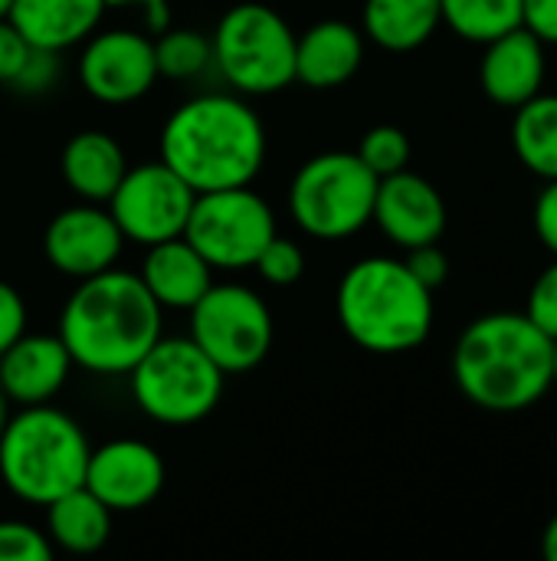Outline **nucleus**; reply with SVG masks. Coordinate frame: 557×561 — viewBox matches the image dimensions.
Segmentation results:
<instances>
[{
  "label": "nucleus",
  "instance_id": "nucleus-34",
  "mask_svg": "<svg viewBox=\"0 0 557 561\" xmlns=\"http://www.w3.org/2000/svg\"><path fill=\"white\" fill-rule=\"evenodd\" d=\"M26 56H30V43L20 36V30L7 16H0V82L3 85H10L16 79Z\"/></svg>",
  "mask_w": 557,
  "mask_h": 561
},
{
  "label": "nucleus",
  "instance_id": "nucleus-31",
  "mask_svg": "<svg viewBox=\"0 0 557 561\" xmlns=\"http://www.w3.org/2000/svg\"><path fill=\"white\" fill-rule=\"evenodd\" d=\"M59 79V53L53 49H39V46H30V56L26 62L20 66L16 79L10 82L16 92L23 95H43L56 85Z\"/></svg>",
  "mask_w": 557,
  "mask_h": 561
},
{
  "label": "nucleus",
  "instance_id": "nucleus-5",
  "mask_svg": "<svg viewBox=\"0 0 557 561\" xmlns=\"http://www.w3.org/2000/svg\"><path fill=\"white\" fill-rule=\"evenodd\" d=\"M92 444L53 404L20 408L0 434V483L30 506H49L85 483Z\"/></svg>",
  "mask_w": 557,
  "mask_h": 561
},
{
  "label": "nucleus",
  "instance_id": "nucleus-2",
  "mask_svg": "<svg viewBox=\"0 0 557 561\" xmlns=\"http://www.w3.org/2000/svg\"><path fill=\"white\" fill-rule=\"evenodd\" d=\"M164 309L151 299L138 273L105 270L76 279L62 302L56 335L76 368L92 375H128L141 355L164 335Z\"/></svg>",
  "mask_w": 557,
  "mask_h": 561
},
{
  "label": "nucleus",
  "instance_id": "nucleus-26",
  "mask_svg": "<svg viewBox=\"0 0 557 561\" xmlns=\"http://www.w3.org/2000/svg\"><path fill=\"white\" fill-rule=\"evenodd\" d=\"M154 39V62L158 76L164 79H197L213 66V46L210 36L200 30H161Z\"/></svg>",
  "mask_w": 557,
  "mask_h": 561
},
{
  "label": "nucleus",
  "instance_id": "nucleus-42",
  "mask_svg": "<svg viewBox=\"0 0 557 561\" xmlns=\"http://www.w3.org/2000/svg\"><path fill=\"white\" fill-rule=\"evenodd\" d=\"M0 486H3V483H0Z\"/></svg>",
  "mask_w": 557,
  "mask_h": 561
},
{
  "label": "nucleus",
  "instance_id": "nucleus-30",
  "mask_svg": "<svg viewBox=\"0 0 557 561\" xmlns=\"http://www.w3.org/2000/svg\"><path fill=\"white\" fill-rule=\"evenodd\" d=\"M525 316L548 335V339H557V256L555 263H548L532 289H529V302H525Z\"/></svg>",
  "mask_w": 557,
  "mask_h": 561
},
{
  "label": "nucleus",
  "instance_id": "nucleus-28",
  "mask_svg": "<svg viewBox=\"0 0 557 561\" xmlns=\"http://www.w3.org/2000/svg\"><path fill=\"white\" fill-rule=\"evenodd\" d=\"M253 270H256L259 279H266L269 286H292V283H299L302 273H305V253H302L299 243H292V240H286V237L276 233V237L266 243V250L256 256Z\"/></svg>",
  "mask_w": 557,
  "mask_h": 561
},
{
  "label": "nucleus",
  "instance_id": "nucleus-7",
  "mask_svg": "<svg viewBox=\"0 0 557 561\" xmlns=\"http://www.w3.org/2000/svg\"><path fill=\"white\" fill-rule=\"evenodd\" d=\"M378 174L355 151H322L289 181V214L312 240H348L371 224Z\"/></svg>",
  "mask_w": 557,
  "mask_h": 561
},
{
  "label": "nucleus",
  "instance_id": "nucleus-1",
  "mask_svg": "<svg viewBox=\"0 0 557 561\" xmlns=\"http://www.w3.org/2000/svg\"><path fill=\"white\" fill-rule=\"evenodd\" d=\"M453 381L479 411H529L555 388V339L525 312L479 316L456 339Z\"/></svg>",
  "mask_w": 557,
  "mask_h": 561
},
{
  "label": "nucleus",
  "instance_id": "nucleus-19",
  "mask_svg": "<svg viewBox=\"0 0 557 561\" xmlns=\"http://www.w3.org/2000/svg\"><path fill=\"white\" fill-rule=\"evenodd\" d=\"M138 276L161 309L177 312H187L213 286V266L197 253V247L187 237L148 247Z\"/></svg>",
  "mask_w": 557,
  "mask_h": 561
},
{
  "label": "nucleus",
  "instance_id": "nucleus-17",
  "mask_svg": "<svg viewBox=\"0 0 557 561\" xmlns=\"http://www.w3.org/2000/svg\"><path fill=\"white\" fill-rule=\"evenodd\" d=\"M72 368L76 365L59 335L23 332L0 355V388L20 408L49 404L66 388Z\"/></svg>",
  "mask_w": 557,
  "mask_h": 561
},
{
  "label": "nucleus",
  "instance_id": "nucleus-25",
  "mask_svg": "<svg viewBox=\"0 0 557 561\" xmlns=\"http://www.w3.org/2000/svg\"><path fill=\"white\" fill-rule=\"evenodd\" d=\"M443 23L466 43H489L522 26V0H440Z\"/></svg>",
  "mask_w": 557,
  "mask_h": 561
},
{
  "label": "nucleus",
  "instance_id": "nucleus-40",
  "mask_svg": "<svg viewBox=\"0 0 557 561\" xmlns=\"http://www.w3.org/2000/svg\"><path fill=\"white\" fill-rule=\"evenodd\" d=\"M10 3H13V0H0V16H7V10H10Z\"/></svg>",
  "mask_w": 557,
  "mask_h": 561
},
{
  "label": "nucleus",
  "instance_id": "nucleus-6",
  "mask_svg": "<svg viewBox=\"0 0 557 561\" xmlns=\"http://www.w3.org/2000/svg\"><path fill=\"white\" fill-rule=\"evenodd\" d=\"M220 79L240 95H272L295 82V33L266 3L230 7L210 36Z\"/></svg>",
  "mask_w": 557,
  "mask_h": 561
},
{
  "label": "nucleus",
  "instance_id": "nucleus-11",
  "mask_svg": "<svg viewBox=\"0 0 557 561\" xmlns=\"http://www.w3.org/2000/svg\"><path fill=\"white\" fill-rule=\"evenodd\" d=\"M194 197V187L164 161H144L125 171L105 207L125 240L154 247L161 240L184 237Z\"/></svg>",
  "mask_w": 557,
  "mask_h": 561
},
{
  "label": "nucleus",
  "instance_id": "nucleus-18",
  "mask_svg": "<svg viewBox=\"0 0 557 561\" xmlns=\"http://www.w3.org/2000/svg\"><path fill=\"white\" fill-rule=\"evenodd\" d=\"M364 62V33L345 20L312 23L295 36V82L309 89H338Z\"/></svg>",
  "mask_w": 557,
  "mask_h": 561
},
{
  "label": "nucleus",
  "instance_id": "nucleus-3",
  "mask_svg": "<svg viewBox=\"0 0 557 561\" xmlns=\"http://www.w3.org/2000/svg\"><path fill=\"white\" fill-rule=\"evenodd\" d=\"M266 125L240 92L194 95L161 128V161L194 194L253 184L266 164Z\"/></svg>",
  "mask_w": 557,
  "mask_h": 561
},
{
  "label": "nucleus",
  "instance_id": "nucleus-14",
  "mask_svg": "<svg viewBox=\"0 0 557 561\" xmlns=\"http://www.w3.org/2000/svg\"><path fill=\"white\" fill-rule=\"evenodd\" d=\"M164 477V460L151 444L118 437L92 447L82 486L95 493L112 513H138L161 496Z\"/></svg>",
  "mask_w": 557,
  "mask_h": 561
},
{
  "label": "nucleus",
  "instance_id": "nucleus-8",
  "mask_svg": "<svg viewBox=\"0 0 557 561\" xmlns=\"http://www.w3.org/2000/svg\"><path fill=\"white\" fill-rule=\"evenodd\" d=\"M128 381L144 417L164 427H187L217 411L227 375L190 342V335H161L128 371Z\"/></svg>",
  "mask_w": 557,
  "mask_h": 561
},
{
  "label": "nucleus",
  "instance_id": "nucleus-29",
  "mask_svg": "<svg viewBox=\"0 0 557 561\" xmlns=\"http://www.w3.org/2000/svg\"><path fill=\"white\" fill-rule=\"evenodd\" d=\"M53 556V542L46 529H36L20 519L0 523V561H46Z\"/></svg>",
  "mask_w": 557,
  "mask_h": 561
},
{
  "label": "nucleus",
  "instance_id": "nucleus-41",
  "mask_svg": "<svg viewBox=\"0 0 557 561\" xmlns=\"http://www.w3.org/2000/svg\"><path fill=\"white\" fill-rule=\"evenodd\" d=\"M555 388H557V339H555Z\"/></svg>",
  "mask_w": 557,
  "mask_h": 561
},
{
  "label": "nucleus",
  "instance_id": "nucleus-35",
  "mask_svg": "<svg viewBox=\"0 0 557 561\" xmlns=\"http://www.w3.org/2000/svg\"><path fill=\"white\" fill-rule=\"evenodd\" d=\"M522 26L545 46H557V0H522Z\"/></svg>",
  "mask_w": 557,
  "mask_h": 561
},
{
  "label": "nucleus",
  "instance_id": "nucleus-36",
  "mask_svg": "<svg viewBox=\"0 0 557 561\" xmlns=\"http://www.w3.org/2000/svg\"><path fill=\"white\" fill-rule=\"evenodd\" d=\"M535 233L542 240V247H548V253L557 256V181H545L538 201H535Z\"/></svg>",
  "mask_w": 557,
  "mask_h": 561
},
{
  "label": "nucleus",
  "instance_id": "nucleus-24",
  "mask_svg": "<svg viewBox=\"0 0 557 561\" xmlns=\"http://www.w3.org/2000/svg\"><path fill=\"white\" fill-rule=\"evenodd\" d=\"M512 148L515 158L542 181H557V95L538 92L512 108Z\"/></svg>",
  "mask_w": 557,
  "mask_h": 561
},
{
  "label": "nucleus",
  "instance_id": "nucleus-39",
  "mask_svg": "<svg viewBox=\"0 0 557 561\" xmlns=\"http://www.w3.org/2000/svg\"><path fill=\"white\" fill-rule=\"evenodd\" d=\"M13 417V401L3 394V388H0V434H3V427H7V421Z\"/></svg>",
  "mask_w": 557,
  "mask_h": 561
},
{
  "label": "nucleus",
  "instance_id": "nucleus-13",
  "mask_svg": "<svg viewBox=\"0 0 557 561\" xmlns=\"http://www.w3.org/2000/svg\"><path fill=\"white\" fill-rule=\"evenodd\" d=\"M121 250H125V237L105 204L79 201L59 210L43 230L46 263L69 279H85L112 270Z\"/></svg>",
  "mask_w": 557,
  "mask_h": 561
},
{
  "label": "nucleus",
  "instance_id": "nucleus-16",
  "mask_svg": "<svg viewBox=\"0 0 557 561\" xmlns=\"http://www.w3.org/2000/svg\"><path fill=\"white\" fill-rule=\"evenodd\" d=\"M545 76H548V46L525 26H515L483 43L479 85L486 99H492L496 105L519 108L522 102H529L545 89Z\"/></svg>",
  "mask_w": 557,
  "mask_h": 561
},
{
  "label": "nucleus",
  "instance_id": "nucleus-32",
  "mask_svg": "<svg viewBox=\"0 0 557 561\" xmlns=\"http://www.w3.org/2000/svg\"><path fill=\"white\" fill-rule=\"evenodd\" d=\"M404 263L427 289H440L450 276V256L440 250V243H423V247L407 250Z\"/></svg>",
  "mask_w": 557,
  "mask_h": 561
},
{
  "label": "nucleus",
  "instance_id": "nucleus-4",
  "mask_svg": "<svg viewBox=\"0 0 557 561\" xmlns=\"http://www.w3.org/2000/svg\"><path fill=\"white\" fill-rule=\"evenodd\" d=\"M345 335L371 355H407L433 332V289L404 260L364 256L351 263L335 293Z\"/></svg>",
  "mask_w": 557,
  "mask_h": 561
},
{
  "label": "nucleus",
  "instance_id": "nucleus-33",
  "mask_svg": "<svg viewBox=\"0 0 557 561\" xmlns=\"http://www.w3.org/2000/svg\"><path fill=\"white\" fill-rule=\"evenodd\" d=\"M26 332V302L23 296L0 279V355Z\"/></svg>",
  "mask_w": 557,
  "mask_h": 561
},
{
  "label": "nucleus",
  "instance_id": "nucleus-9",
  "mask_svg": "<svg viewBox=\"0 0 557 561\" xmlns=\"http://www.w3.org/2000/svg\"><path fill=\"white\" fill-rule=\"evenodd\" d=\"M187 312L190 342L223 375H246L266 362L276 325L256 289L243 283H213Z\"/></svg>",
  "mask_w": 557,
  "mask_h": 561
},
{
  "label": "nucleus",
  "instance_id": "nucleus-12",
  "mask_svg": "<svg viewBox=\"0 0 557 561\" xmlns=\"http://www.w3.org/2000/svg\"><path fill=\"white\" fill-rule=\"evenodd\" d=\"M82 89L102 105H131L158 82L154 39L138 30H95L79 56Z\"/></svg>",
  "mask_w": 557,
  "mask_h": 561
},
{
  "label": "nucleus",
  "instance_id": "nucleus-20",
  "mask_svg": "<svg viewBox=\"0 0 557 561\" xmlns=\"http://www.w3.org/2000/svg\"><path fill=\"white\" fill-rule=\"evenodd\" d=\"M105 16V0H13L7 20L30 46L62 53L85 43Z\"/></svg>",
  "mask_w": 557,
  "mask_h": 561
},
{
  "label": "nucleus",
  "instance_id": "nucleus-22",
  "mask_svg": "<svg viewBox=\"0 0 557 561\" xmlns=\"http://www.w3.org/2000/svg\"><path fill=\"white\" fill-rule=\"evenodd\" d=\"M443 26L440 0H364L361 33L387 53L420 49Z\"/></svg>",
  "mask_w": 557,
  "mask_h": 561
},
{
  "label": "nucleus",
  "instance_id": "nucleus-27",
  "mask_svg": "<svg viewBox=\"0 0 557 561\" xmlns=\"http://www.w3.org/2000/svg\"><path fill=\"white\" fill-rule=\"evenodd\" d=\"M378 178L397 174L410 164V138L397 125H374L355 151Z\"/></svg>",
  "mask_w": 557,
  "mask_h": 561
},
{
  "label": "nucleus",
  "instance_id": "nucleus-38",
  "mask_svg": "<svg viewBox=\"0 0 557 561\" xmlns=\"http://www.w3.org/2000/svg\"><path fill=\"white\" fill-rule=\"evenodd\" d=\"M542 552L548 561H557V513L548 519V526L542 533Z\"/></svg>",
  "mask_w": 557,
  "mask_h": 561
},
{
  "label": "nucleus",
  "instance_id": "nucleus-37",
  "mask_svg": "<svg viewBox=\"0 0 557 561\" xmlns=\"http://www.w3.org/2000/svg\"><path fill=\"white\" fill-rule=\"evenodd\" d=\"M105 10H128L138 13L148 36H158L171 26V3L167 0H105Z\"/></svg>",
  "mask_w": 557,
  "mask_h": 561
},
{
  "label": "nucleus",
  "instance_id": "nucleus-15",
  "mask_svg": "<svg viewBox=\"0 0 557 561\" xmlns=\"http://www.w3.org/2000/svg\"><path fill=\"white\" fill-rule=\"evenodd\" d=\"M371 220L394 247L414 250L423 243H440L446 233V204L427 178L404 168L378 181Z\"/></svg>",
  "mask_w": 557,
  "mask_h": 561
},
{
  "label": "nucleus",
  "instance_id": "nucleus-23",
  "mask_svg": "<svg viewBox=\"0 0 557 561\" xmlns=\"http://www.w3.org/2000/svg\"><path fill=\"white\" fill-rule=\"evenodd\" d=\"M43 510H46V536L53 549H62L69 556H92L112 536L115 513L85 486L62 493Z\"/></svg>",
  "mask_w": 557,
  "mask_h": 561
},
{
  "label": "nucleus",
  "instance_id": "nucleus-21",
  "mask_svg": "<svg viewBox=\"0 0 557 561\" xmlns=\"http://www.w3.org/2000/svg\"><path fill=\"white\" fill-rule=\"evenodd\" d=\"M59 168H62L66 187L79 201L105 204L115 194L118 181L125 178L128 161H125L121 145L108 131L89 128V131H79L66 141Z\"/></svg>",
  "mask_w": 557,
  "mask_h": 561
},
{
  "label": "nucleus",
  "instance_id": "nucleus-10",
  "mask_svg": "<svg viewBox=\"0 0 557 561\" xmlns=\"http://www.w3.org/2000/svg\"><path fill=\"white\" fill-rule=\"evenodd\" d=\"M276 233L272 207L250 184L197 194L184 227V237L213 270H253Z\"/></svg>",
  "mask_w": 557,
  "mask_h": 561
}]
</instances>
